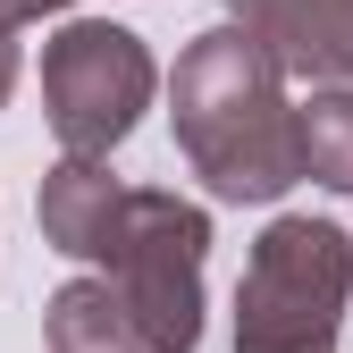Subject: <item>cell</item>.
Returning a JSON list of instances; mask_svg holds the SVG:
<instances>
[{"instance_id":"cell-1","label":"cell","mask_w":353,"mask_h":353,"mask_svg":"<svg viewBox=\"0 0 353 353\" xmlns=\"http://www.w3.org/2000/svg\"><path fill=\"white\" fill-rule=\"evenodd\" d=\"M303 101H286V68L236 26H202L168 76L176 152L219 202H278L303 176Z\"/></svg>"},{"instance_id":"cell-2","label":"cell","mask_w":353,"mask_h":353,"mask_svg":"<svg viewBox=\"0 0 353 353\" xmlns=\"http://www.w3.org/2000/svg\"><path fill=\"white\" fill-rule=\"evenodd\" d=\"M353 303V236L336 219H270L236 278V353H336Z\"/></svg>"},{"instance_id":"cell-3","label":"cell","mask_w":353,"mask_h":353,"mask_svg":"<svg viewBox=\"0 0 353 353\" xmlns=\"http://www.w3.org/2000/svg\"><path fill=\"white\" fill-rule=\"evenodd\" d=\"M152 84L160 68L143 51V34H126L110 17H68L42 42V110H51V135L68 160H110L152 110Z\"/></svg>"},{"instance_id":"cell-4","label":"cell","mask_w":353,"mask_h":353,"mask_svg":"<svg viewBox=\"0 0 353 353\" xmlns=\"http://www.w3.org/2000/svg\"><path fill=\"white\" fill-rule=\"evenodd\" d=\"M202 261H210V210L168 194V185H135L118 219V252L110 270L118 294L135 303V320L152 336V353H194L202 345Z\"/></svg>"},{"instance_id":"cell-5","label":"cell","mask_w":353,"mask_h":353,"mask_svg":"<svg viewBox=\"0 0 353 353\" xmlns=\"http://www.w3.org/2000/svg\"><path fill=\"white\" fill-rule=\"evenodd\" d=\"M126 194H135V185H118L101 160H59L51 176H42V194H34L42 244L68 252V261H93V270H110V252H118V219H126Z\"/></svg>"},{"instance_id":"cell-6","label":"cell","mask_w":353,"mask_h":353,"mask_svg":"<svg viewBox=\"0 0 353 353\" xmlns=\"http://www.w3.org/2000/svg\"><path fill=\"white\" fill-rule=\"evenodd\" d=\"M42 345L51 353H152L135 303L118 294V278H68L51 303H42Z\"/></svg>"},{"instance_id":"cell-7","label":"cell","mask_w":353,"mask_h":353,"mask_svg":"<svg viewBox=\"0 0 353 353\" xmlns=\"http://www.w3.org/2000/svg\"><path fill=\"white\" fill-rule=\"evenodd\" d=\"M303 118V176H320L328 194H353V84H320Z\"/></svg>"},{"instance_id":"cell-8","label":"cell","mask_w":353,"mask_h":353,"mask_svg":"<svg viewBox=\"0 0 353 353\" xmlns=\"http://www.w3.org/2000/svg\"><path fill=\"white\" fill-rule=\"evenodd\" d=\"M286 76H312V93L320 84H353V0H312L303 9V42H294Z\"/></svg>"},{"instance_id":"cell-9","label":"cell","mask_w":353,"mask_h":353,"mask_svg":"<svg viewBox=\"0 0 353 353\" xmlns=\"http://www.w3.org/2000/svg\"><path fill=\"white\" fill-rule=\"evenodd\" d=\"M303 9H312V0H228V26H236V34H252V42H261V51H270L278 68H294Z\"/></svg>"},{"instance_id":"cell-10","label":"cell","mask_w":353,"mask_h":353,"mask_svg":"<svg viewBox=\"0 0 353 353\" xmlns=\"http://www.w3.org/2000/svg\"><path fill=\"white\" fill-rule=\"evenodd\" d=\"M76 0H0V26H34V17H59Z\"/></svg>"},{"instance_id":"cell-11","label":"cell","mask_w":353,"mask_h":353,"mask_svg":"<svg viewBox=\"0 0 353 353\" xmlns=\"http://www.w3.org/2000/svg\"><path fill=\"white\" fill-rule=\"evenodd\" d=\"M17 93V26H0V101Z\"/></svg>"}]
</instances>
